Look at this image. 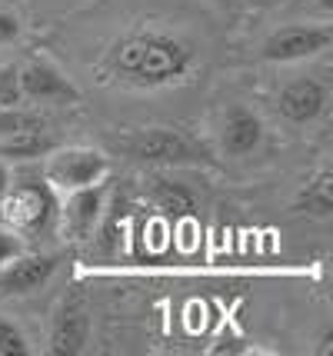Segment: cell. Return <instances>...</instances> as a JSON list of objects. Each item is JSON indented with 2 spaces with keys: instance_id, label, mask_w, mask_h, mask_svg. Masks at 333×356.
I'll list each match as a JSON object with an SVG mask.
<instances>
[{
  "instance_id": "1",
  "label": "cell",
  "mask_w": 333,
  "mask_h": 356,
  "mask_svg": "<svg viewBox=\"0 0 333 356\" xmlns=\"http://www.w3.org/2000/svg\"><path fill=\"white\" fill-rule=\"evenodd\" d=\"M193 63V54L187 44H180L167 33H127L124 40L107 50V57L100 63L104 77L130 87H167L187 77Z\"/></svg>"
},
{
  "instance_id": "2",
  "label": "cell",
  "mask_w": 333,
  "mask_h": 356,
  "mask_svg": "<svg viewBox=\"0 0 333 356\" xmlns=\"http://www.w3.org/2000/svg\"><path fill=\"white\" fill-rule=\"evenodd\" d=\"M57 220V190L40 184H10L0 197V227L14 230L17 236H37L54 227Z\"/></svg>"
},
{
  "instance_id": "3",
  "label": "cell",
  "mask_w": 333,
  "mask_h": 356,
  "mask_svg": "<svg viewBox=\"0 0 333 356\" xmlns=\"http://www.w3.org/2000/svg\"><path fill=\"white\" fill-rule=\"evenodd\" d=\"M120 150L137 163H157V167H190L206 156L200 143H193L184 130H174V127L133 130L130 137L120 140Z\"/></svg>"
},
{
  "instance_id": "4",
  "label": "cell",
  "mask_w": 333,
  "mask_h": 356,
  "mask_svg": "<svg viewBox=\"0 0 333 356\" xmlns=\"http://www.w3.org/2000/svg\"><path fill=\"white\" fill-rule=\"evenodd\" d=\"M40 163H44V180L57 193L104 184L111 173V156L94 147H54Z\"/></svg>"
},
{
  "instance_id": "5",
  "label": "cell",
  "mask_w": 333,
  "mask_h": 356,
  "mask_svg": "<svg viewBox=\"0 0 333 356\" xmlns=\"http://www.w3.org/2000/svg\"><path fill=\"white\" fill-rule=\"evenodd\" d=\"M333 31L327 24H290L273 31L260 47V57L270 63H297L320 57L323 50H330Z\"/></svg>"
},
{
  "instance_id": "6",
  "label": "cell",
  "mask_w": 333,
  "mask_h": 356,
  "mask_svg": "<svg viewBox=\"0 0 333 356\" xmlns=\"http://www.w3.org/2000/svg\"><path fill=\"white\" fill-rule=\"evenodd\" d=\"M20 90L24 104H80L74 80L47 57H31L20 67Z\"/></svg>"
},
{
  "instance_id": "7",
  "label": "cell",
  "mask_w": 333,
  "mask_h": 356,
  "mask_svg": "<svg viewBox=\"0 0 333 356\" xmlns=\"http://www.w3.org/2000/svg\"><path fill=\"white\" fill-rule=\"evenodd\" d=\"M54 273H57V257L20 250L14 260L0 266V300L37 293L40 286H47Z\"/></svg>"
},
{
  "instance_id": "8",
  "label": "cell",
  "mask_w": 333,
  "mask_h": 356,
  "mask_svg": "<svg viewBox=\"0 0 333 356\" xmlns=\"http://www.w3.org/2000/svg\"><path fill=\"white\" fill-rule=\"evenodd\" d=\"M104 197H107V186L94 184V186H80L64 193V203H57V217L64 223V233L70 240H87L94 236L100 213H104Z\"/></svg>"
},
{
  "instance_id": "9",
  "label": "cell",
  "mask_w": 333,
  "mask_h": 356,
  "mask_svg": "<svg viewBox=\"0 0 333 356\" xmlns=\"http://www.w3.org/2000/svg\"><path fill=\"white\" fill-rule=\"evenodd\" d=\"M330 104V90L314 77L290 80L284 90L277 93V110L290 124H314Z\"/></svg>"
},
{
  "instance_id": "10",
  "label": "cell",
  "mask_w": 333,
  "mask_h": 356,
  "mask_svg": "<svg viewBox=\"0 0 333 356\" xmlns=\"http://www.w3.org/2000/svg\"><path fill=\"white\" fill-rule=\"evenodd\" d=\"M90 343V313L83 307V300H64V307L57 310L50 323V353L57 356H77Z\"/></svg>"
},
{
  "instance_id": "11",
  "label": "cell",
  "mask_w": 333,
  "mask_h": 356,
  "mask_svg": "<svg viewBox=\"0 0 333 356\" xmlns=\"http://www.w3.org/2000/svg\"><path fill=\"white\" fill-rule=\"evenodd\" d=\"M263 143V124L254 110L230 107L220 124V150L227 156H250Z\"/></svg>"
},
{
  "instance_id": "12",
  "label": "cell",
  "mask_w": 333,
  "mask_h": 356,
  "mask_svg": "<svg viewBox=\"0 0 333 356\" xmlns=\"http://www.w3.org/2000/svg\"><path fill=\"white\" fill-rule=\"evenodd\" d=\"M60 147L54 130H47L44 124H31L10 130V134H0V160L3 163H31V160H44V156Z\"/></svg>"
},
{
  "instance_id": "13",
  "label": "cell",
  "mask_w": 333,
  "mask_h": 356,
  "mask_svg": "<svg viewBox=\"0 0 333 356\" xmlns=\"http://www.w3.org/2000/svg\"><path fill=\"white\" fill-rule=\"evenodd\" d=\"M297 213H307V217H330L333 213V170H317L310 177V184L300 190V197L293 203Z\"/></svg>"
},
{
  "instance_id": "14",
  "label": "cell",
  "mask_w": 333,
  "mask_h": 356,
  "mask_svg": "<svg viewBox=\"0 0 333 356\" xmlns=\"http://www.w3.org/2000/svg\"><path fill=\"white\" fill-rule=\"evenodd\" d=\"M150 197H154V203H157L163 213H170V217H187L193 207H197V200H193V193L187 186L160 180V177L154 180V186H150Z\"/></svg>"
},
{
  "instance_id": "15",
  "label": "cell",
  "mask_w": 333,
  "mask_h": 356,
  "mask_svg": "<svg viewBox=\"0 0 333 356\" xmlns=\"http://www.w3.org/2000/svg\"><path fill=\"white\" fill-rule=\"evenodd\" d=\"M24 107V90H20V67L7 63L0 67V110H20Z\"/></svg>"
},
{
  "instance_id": "16",
  "label": "cell",
  "mask_w": 333,
  "mask_h": 356,
  "mask_svg": "<svg viewBox=\"0 0 333 356\" xmlns=\"http://www.w3.org/2000/svg\"><path fill=\"white\" fill-rule=\"evenodd\" d=\"M31 340L24 337V330L14 326L10 320H0V356H27Z\"/></svg>"
},
{
  "instance_id": "17",
  "label": "cell",
  "mask_w": 333,
  "mask_h": 356,
  "mask_svg": "<svg viewBox=\"0 0 333 356\" xmlns=\"http://www.w3.org/2000/svg\"><path fill=\"white\" fill-rule=\"evenodd\" d=\"M20 250H24V236H17V233L7 230V227H0V266L7 264V260H14Z\"/></svg>"
},
{
  "instance_id": "18",
  "label": "cell",
  "mask_w": 333,
  "mask_h": 356,
  "mask_svg": "<svg viewBox=\"0 0 333 356\" xmlns=\"http://www.w3.org/2000/svg\"><path fill=\"white\" fill-rule=\"evenodd\" d=\"M20 37V20L7 10H0V44H10Z\"/></svg>"
},
{
  "instance_id": "19",
  "label": "cell",
  "mask_w": 333,
  "mask_h": 356,
  "mask_svg": "<svg viewBox=\"0 0 333 356\" xmlns=\"http://www.w3.org/2000/svg\"><path fill=\"white\" fill-rule=\"evenodd\" d=\"M10 184H14V177H10V163H3V160H0V197L7 193V186Z\"/></svg>"
}]
</instances>
